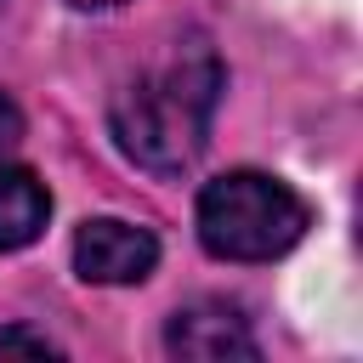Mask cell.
<instances>
[{
	"label": "cell",
	"mask_w": 363,
	"mask_h": 363,
	"mask_svg": "<svg viewBox=\"0 0 363 363\" xmlns=\"http://www.w3.org/2000/svg\"><path fill=\"white\" fill-rule=\"evenodd\" d=\"M221 85H227V74H221L216 51H204V45L176 51L159 68H142L108 102L113 147L147 176H187L210 142Z\"/></svg>",
	"instance_id": "1"
},
{
	"label": "cell",
	"mask_w": 363,
	"mask_h": 363,
	"mask_svg": "<svg viewBox=\"0 0 363 363\" xmlns=\"http://www.w3.org/2000/svg\"><path fill=\"white\" fill-rule=\"evenodd\" d=\"M17 142H23V108H17V102L0 91V159H6Z\"/></svg>",
	"instance_id": "7"
},
{
	"label": "cell",
	"mask_w": 363,
	"mask_h": 363,
	"mask_svg": "<svg viewBox=\"0 0 363 363\" xmlns=\"http://www.w3.org/2000/svg\"><path fill=\"white\" fill-rule=\"evenodd\" d=\"M159 267V238L136 221L96 216L74 233V272L85 284H142Z\"/></svg>",
	"instance_id": "3"
},
{
	"label": "cell",
	"mask_w": 363,
	"mask_h": 363,
	"mask_svg": "<svg viewBox=\"0 0 363 363\" xmlns=\"http://www.w3.org/2000/svg\"><path fill=\"white\" fill-rule=\"evenodd\" d=\"M68 6H79V11H113V6H125V0H68Z\"/></svg>",
	"instance_id": "8"
},
{
	"label": "cell",
	"mask_w": 363,
	"mask_h": 363,
	"mask_svg": "<svg viewBox=\"0 0 363 363\" xmlns=\"http://www.w3.org/2000/svg\"><path fill=\"white\" fill-rule=\"evenodd\" d=\"M51 221V193L28 164H0V255L28 250Z\"/></svg>",
	"instance_id": "5"
},
{
	"label": "cell",
	"mask_w": 363,
	"mask_h": 363,
	"mask_svg": "<svg viewBox=\"0 0 363 363\" xmlns=\"http://www.w3.org/2000/svg\"><path fill=\"white\" fill-rule=\"evenodd\" d=\"M0 357H62V346L34 329H0Z\"/></svg>",
	"instance_id": "6"
},
{
	"label": "cell",
	"mask_w": 363,
	"mask_h": 363,
	"mask_svg": "<svg viewBox=\"0 0 363 363\" xmlns=\"http://www.w3.org/2000/svg\"><path fill=\"white\" fill-rule=\"evenodd\" d=\"M199 244L216 261H272L312 227L306 199L267 170H221L199 187Z\"/></svg>",
	"instance_id": "2"
},
{
	"label": "cell",
	"mask_w": 363,
	"mask_h": 363,
	"mask_svg": "<svg viewBox=\"0 0 363 363\" xmlns=\"http://www.w3.org/2000/svg\"><path fill=\"white\" fill-rule=\"evenodd\" d=\"M164 352L170 357H199V363H227V357H255L261 346L250 335V318L233 301H193L170 318Z\"/></svg>",
	"instance_id": "4"
}]
</instances>
